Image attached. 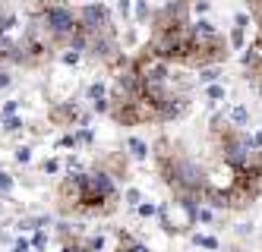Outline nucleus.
Here are the masks:
<instances>
[{
	"label": "nucleus",
	"instance_id": "f257e3e1",
	"mask_svg": "<svg viewBox=\"0 0 262 252\" xmlns=\"http://www.w3.org/2000/svg\"><path fill=\"white\" fill-rule=\"evenodd\" d=\"M38 26L45 29V35L51 38V41H73V35L79 32V19L76 13H73L70 7L63 4H48L41 10V19H38Z\"/></svg>",
	"mask_w": 262,
	"mask_h": 252
},
{
	"label": "nucleus",
	"instance_id": "f03ea898",
	"mask_svg": "<svg viewBox=\"0 0 262 252\" xmlns=\"http://www.w3.org/2000/svg\"><path fill=\"white\" fill-rule=\"evenodd\" d=\"M79 19V32H85L89 38L92 35H101V32H111V10L101 7V4H89L76 13Z\"/></svg>",
	"mask_w": 262,
	"mask_h": 252
},
{
	"label": "nucleus",
	"instance_id": "7ed1b4c3",
	"mask_svg": "<svg viewBox=\"0 0 262 252\" xmlns=\"http://www.w3.org/2000/svg\"><path fill=\"white\" fill-rule=\"evenodd\" d=\"M57 199H60L63 211H79V205H82V173L79 177H63L60 180Z\"/></svg>",
	"mask_w": 262,
	"mask_h": 252
},
{
	"label": "nucleus",
	"instance_id": "20e7f679",
	"mask_svg": "<svg viewBox=\"0 0 262 252\" xmlns=\"http://www.w3.org/2000/svg\"><path fill=\"white\" fill-rule=\"evenodd\" d=\"M126 148H129V154H133V158H139V161H142V158H148V145H145L142 139H129V142H126Z\"/></svg>",
	"mask_w": 262,
	"mask_h": 252
},
{
	"label": "nucleus",
	"instance_id": "39448f33",
	"mask_svg": "<svg viewBox=\"0 0 262 252\" xmlns=\"http://www.w3.org/2000/svg\"><path fill=\"white\" fill-rule=\"evenodd\" d=\"M35 252H45L48 249V230H35V237H32V243H29Z\"/></svg>",
	"mask_w": 262,
	"mask_h": 252
},
{
	"label": "nucleus",
	"instance_id": "423d86ee",
	"mask_svg": "<svg viewBox=\"0 0 262 252\" xmlns=\"http://www.w3.org/2000/svg\"><path fill=\"white\" fill-rule=\"evenodd\" d=\"M117 252H152V249H145L142 243L129 240V237H123V240H120V249H117Z\"/></svg>",
	"mask_w": 262,
	"mask_h": 252
},
{
	"label": "nucleus",
	"instance_id": "0eeeda50",
	"mask_svg": "<svg viewBox=\"0 0 262 252\" xmlns=\"http://www.w3.org/2000/svg\"><path fill=\"white\" fill-rule=\"evenodd\" d=\"M193 243H196V246H202V249H212V252L218 249V240H215V237H209V234H196V237H193Z\"/></svg>",
	"mask_w": 262,
	"mask_h": 252
},
{
	"label": "nucleus",
	"instance_id": "6e6552de",
	"mask_svg": "<svg viewBox=\"0 0 262 252\" xmlns=\"http://www.w3.org/2000/svg\"><path fill=\"white\" fill-rule=\"evenodd\" d=\"M13 26H16V16L13 13H0V35H7Z\"/></svg>",
	"mask_w": 262,
	"mask_h": 252
},
{
	"label": "nucleus",
	"instance_id": "1a4fd4ad",
	"mask_svg": "<svg viewBox=\"0 0 262 252\" xmlns=\"http://www.w3.org/2000/svg\"><path fill=\"white\" fill-rule=\"evenodd\" d=\"M10 189H13V177H10V173H4V170H0V196H7Z\"/></svg>",
	"mask_w": 262,
	"mask_h": 252
},
{
	"label": "nucleus",
	"instance_id": "9d476101",
	"mask_svg": "<svg viewBox=\"0 0 262 252\" xmlns=\"http://www.w3.org/2000/svg\"><path fill=\"white\" fill-rule=\"evenodd\" d=\"M126 205L139 208V205H142V192H139V189H129V192H126Z\"/></svg>",
	"mask_w": 262,
	"mask_h": 252
},
{
	"label": "nucleus",
	"instance_id": "9b49d317",
	"mask_svg": "<svg viewBox=\"0 0 262 252\" xmlns=\"http://www.w3.org/2000/svg\"><path fill=\"white\" fill-rule=\"evenodd\" d=\"M16 161H19V164H29V161H32V148H29V145L16 148Z\"/></svg>",
	"mask_w": 262,
	"mask_h": 252
},
{
	"label": "nucleus",
	"instance_id": "f8f14e48",
	"mask_svg": "<svg viewBox=\"0 0 262 252\" xmlns=\"http://www.w3.org/2000/svg\"><path fill=\"white\" fill-rule=\"evenodd\" d=\"M199 79H202V82H215V79H218V70H215V66H202V76H199Z\"/></svg>",
	"mask_w": 262,
	"mask_h": 252
},
{
	"label": "nucleus",
	"instance_id": "ddd939ff",
	"mask_svg": "<svg viewBox=\"0 0 262 252\" xmlns=\"http://www.w3.org/2000/svg\"><path fill=\"white\" fill-rule=\"evenodd\" d=\"M16 107H19V104H16V101H7L4 107H0V117H4V120H10L13 113H16Z\"/></svg>",
	"mask_w": 262,
	"mask_h": 252
},
{
	"label": "nucleus",
	"instance_id": "4468645a",
	"mask_svg": "<svg viewBox=\"0 0 262 252\" xmlns=\"http://www.w3.org/2000/svg\"><path fill=\"white\" fill-rule=\"evenodd\" d=\"M231 120L234 123H247V107H234L231 110Z\"/></svg>",
	"mask_w": 262,
	"mask_h": 252
},
{
	"label": "nucleus",
	"instance_id": "2eb2a0df",
	"mask_svg": "<svg viewBox=\"0 0 262 252\" xmlns=\"http://www.w3.org/2000/svg\"><path fill=\"white\" fill-rule=\"evenodd\" d=\"M57 170H60V161H57V158L45 161V173H57Z\"/></svg>",
	"mask_w": 262,
	"mask_h": 252
},
{
	"label": "nucleus",
	"instance_id": "dca6fc26",
	"mask_svg": "<svg viewBox=\"0 0 262 252\" xmlns=\"http://www.w3.org/2000/svg\"><path fill=\"white\" fill-rule=\"evenodd\" d=\"M139 215L142 218H152V215H158V208L155 205H139Z\"/></svg>",
	"mask_w": 262,
	"mask_h": 252
},
{
	"label": "nucleus",
	"instance_id": "f3484780",
	"mask_svg": "<svg viewBox=\"0 0 262 252\" xmlns=\"http://www.w3.org/2000/svg\"><path fill=\"white\" fill-rule=\"evenodd\" d=\"M7 129H10V132H16V129H23V120H19V117H10V120H7Z\"/></svg>",
	"mask_w": 262,
	"mask_h": 252
},
{
	"label": "nucleus",
	"instance_id": "a211bd4d",
	"mask_svg": "<svg viewBox=\"0 0 262 252\" xmlns=\"http://www.w3.org/2000/svg\"><path fill=\"white\" fill-rule=\"evenodd\" d=\"M29 249H32L29 240H16V243H13V252H29Z\"/></svg>",
	"mask_w": 262,
	"mask_h": 252
},
{
	"label": "nucleus",
	"instance_id": "6ab92c4d",
	"mask_svg": "<svg viewBox=\"0 0 262 252\" xmlns=\"http://www.w3.org/2000/svg\"><path fill=\"white\" fill-rule=\"evenodd\" d=\"M209 98H215V101H218V98H224V91H221V85H212V88H209Z\"/></svg>",
	"mask_w": 262,
	"mask_h": 252
},
{
	"label": "nucleus",
	"instance_id": "aec40b11",
	"mask_svg": "<svg viewBox=\"0 0 262 252\" xmlns=\"http://www.w3.org/2000/svg\"><path fill=\"white\" fill-rule=\"evenodd\" d=\"M7 85H10V73L0 70V88H7Z\"/></svg>",
	"mask_w": 262,
	"mask_h": 252
},
{
	"label": "nucleus",
	"instance_id": "412c9836",
	"mask_svg": "<svg viewBox=\"0 0 262 252\" xmlns=\"http://www.w3.org/2000/svg\"><path fill=\"white\" fill-rule=\"evenodd\" d=\"M120 13H123V16L129 13V0H120Z\"/></svg>",
	"mask_w": 262,
	"mask_h": 252
}]
</instances>
